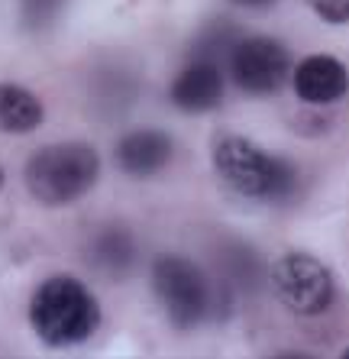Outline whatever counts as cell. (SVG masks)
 I'll return each instance as SVG.
<instances>
[{
	"label": "cell",
	"mask_w": 349,
	"mask_h": 359,
	"mask_svg": "<svg viewBox=\"0 0 349 359\" xmlns=\"http://www.w3.org/2000/svg\"><path fill=\"white\" fill-rule=\"evenodd\" d=\"M210 159L220 182L226 188L249 201H285L298 188V172L294 165L272 152L259 149L246 136H217Z\"/></svg>",
	"instance_id": "obj_1"
},
{
	"label": "cell",
	"mask_w": 349,
	"mask_h": 359,
	"mask_svg": "<svg viewBox=\"0 0 349 359\" xmlns=\"http://www.w3.org/2000/svg\"><path fill=\"white\" fill-rule=\"evenodd\" d=\"M29 324L46 346H78L97 330L100 308L88 285L71 276H55L36 288L29 301Z\"/></svg>",
	"instance_id": "obj_2"
},
{
	"label": "cell",
	"mask_w": 349,
	"mask_h": 359,
	"mask_svg": "<svg viewBox=\"0 0 349 359\" xmlns=\"http://www.w3.org/2000/svg\"><path fill=\"white\" fill-rule=\"evenodd\" d=\"M26 191L39 204L62 208L84 198L100 178L97 152L84 142H58L46 146L26 162Z\"/></svg>",
	"instance_id": "obj_3"
},
{
	"label": "cell",
	"mask_w": 349,
	"mask_h": 359,
	"mask_svg": "<svg viewBox=\"0 0 349 359\" xmlns=\"http://www.w3.org/2000/svg\"><path fill=\"white\" fill-rule=\"evenodd\" d=\"M149 278H152V292H156L158 304H162V311L168 314V320L174 327L191 330V327H198L210 314L214 294H210V285L204 278V272L191 259L165 252V256H158L152 262Z\"/></svg>",
	"instance_id": "obj_4"
},
{
	"label": "cell",
	"mask_w": 349,
	"mask_h": 359,
	"mask_svg": "<svg viewBox=\"0 0 349 359\" xmlns=\"http://www.w3.org/2000/svg\"><path fill=\"white\" fill-rule=\"evenodd\" d=\"M268 282H272L275 298L282 301L291 314L301 318H317L336 298V285H333L330 269L310 256V252H285L268 269Z\"/></svg>",
	"instance_id": "obj_5"
},
{
	"label": "cell",
	"mask_w": 349,
	"mask_h": 359,
	"mask_svg": "<svg viewBox=\"0 0 349 359\" xmlns=\"http://www.w3.org/2000/svg\"><path fill=\"white\" fill-rule=\"evenodd\" d=\"M230 78L236 88L246 94L266 97L282 88L285 75L291 68V55L278 39L268 36H249V39H236L230 49Z\"/></svg>",
	"instance_id": "obj_6"
},
{
	"label": "cell",
	"mask_w": 349,
	"mask_h": 359,
	"mask_svg": "<svg viewBox=\"0 0 349 359\" xmlns=\"http://www.w3.org/2000/svg\"><path fill=\"white\" fill-rule=\"evenodd\" d=\"M114 156L120 172H126L133 178H149V175H158L172 162L174 142L162 130H133V133H126L123 140L116 142Z\"/></svg>",
	"instance_id": "obj_7"
},
{
	"label": "cell",
	"mask_w": 349,
	"mask_h": 359,
	"mask_svg": "<svg viewBox=\"0 0 349 359\" xmlns=\"http://www.w3.org/2000/svg\"><path fill=\"white\" fill-rule=\"evenodd\" d=\"M294 94L304 104H333L349 91V72L333 55H308L294 65Z\"/></svg>",
	"instance_id": "obj_8"
},
{
	"label": "cell",
	"mask_w": 349,
	"mask_h": 359,
	"mask_svg": "<svg viewBox=\"0 0 349 359\" xmlns=\"http://www.w3.org/2000/svg\"><path fill=\"white\" fill-rule=\"evenodd\" d=\"M172 104L184 114H204L224 100V72L217 62L194 59L182 75L172 81Z\"/></svg>",
	"instance_id": "obj_9"
},
{
	"label": "cell",
	"mask_w": 349,
	"mask_h": 359,
	"mask_svg": "<svg viewBox=\"0 0 349 359\" xmlns=\"http://www.w3.org/2000/svg\"><path fill=\"white\" fill-rule=\"evenodd\" d=\"M46 120L39 97L20 84H0V133H33Z\"/></svg>",
	"instance_id": "obj_10"
},
{
	"label": "cell",
	"mask_w": 349,
	"mask_h": 359,
	"mask_svg": "<svg viewBox=\"0 0 349 359\" xmlns=\"http://www.w3.org/2000/svg\"><path fill=\"white\" fill-rule=\"evenodd\" d=\"M133 259H136V243L123 226H107L91 243V262L107 276H126L133 269Z\"/></svg>",
	"instance_id": "obj_11"
},
{
	"label": "cell",
	"mask_w": 349,
	"mask_h": 359,
	"mask_svg": "<svg viewBox=\"0 0 349 359\" xmlns=\"http://www.w3.org/2000/svg\"><path fill=\"white\" fill-rule=\"evenodd\" d=\"M65 0H20V10H23V23L29 29H46L52 26V20L62 13Z\"/></svg>",
	"instance_id": "obj_12"
},
{
	"label": "cell",
	"mask_w": 349,
	"mask_h": 359,
	"mask_svg": "<svg viewBox=\"0 0 349 359\" xmlns=\"http://www.w3.org/2000/svg\"><path fill=\"white\" fill-rule=\"evenodd\" d=\"M308 7L314 10L324 23H349V0H308Z\"/></svg>",
	"instance_id": "obj_13"
},
{
	"label": "cell",
	"mask_w": 349,
	"mask_h": 359,
	"mask_svg": "<svg viewBox=\"0 0 349 359\" xmlns=\"http://www.w3.org/2000/svg\"><path fill=\"white\" fill-rule=\"evenodd\" d=\"M236 7H249V10H259V7H272L275 0H233Z\"/></svg>",
	"instance_id": "obj_14"
},
{
	"label": "cell",
	"mask_w": 349,
	"mask_h": 359,
	"mask_svg": "<svg viewBox=\"0 0 349 359\" xmlns=\"http://www.w3.org/2000/svg\"><path fill=\"white\" fill-rule=\"evenodd\" d=\"M7 184V172H4V165H0V188Z\"/></svg>",
	"instance_id": "obj_15"
},
{
	"label": "cell",
	"mask_w": 349,
	"mask_h": 359,
	"mask_svg": "<svg viewBox=\"0 0 349 359\" xmlns=\"http://www.w3.org/2000/svg\"><path fill=\"white\" fill-rule=\"evenodd\" d=\"M343 356H346V359H349V350H346V353H343Z\"/></svg>",
	"instance_id": "obj_16"
}]
</instances>
